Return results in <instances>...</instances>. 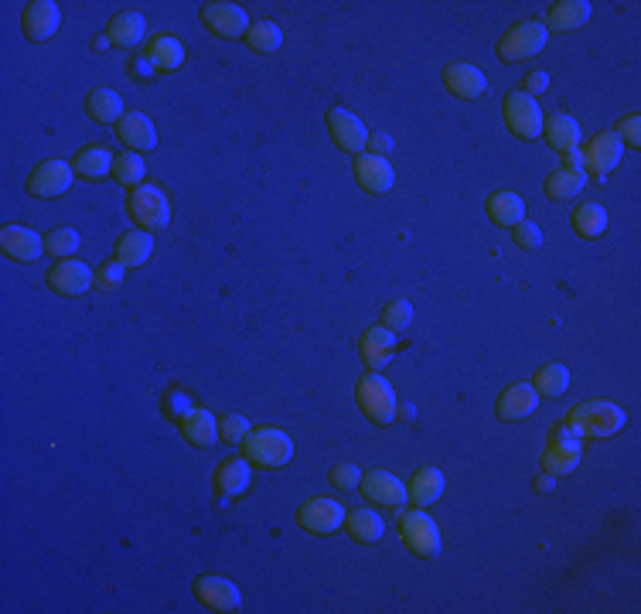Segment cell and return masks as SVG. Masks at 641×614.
<instances>
[{"label": "cell", "mask_w": 641, "mask_h": 614, "mask_svg": "<svg viewBox=\"0 0 641 614\" xmlns=\"http://www.w3.org/2000/svg\"><path fill=\"white\" fill-rule=\"evenodd\" d=\"M628 423L621 406L607 403V400H590V403H580L577 410L570 413L566 427L573 430V437H614L618 430Z\"/></svg>", "instance_id": "obj_1"}, {"label": "cell", "mask_w": 641, "mask_h": 614, "mask_svg": "<svg viewBox=\"0 0 641 614\" xmlns=\"http://www.w3.org/2000/svg\"><path fill=\"white\" fill-rule=\"evenodd\" d=\"M127 212H130L133 226H140L144 232H161V229H168V222H171V202H168V195H164V188H157V185L133 188L127 198Z\"/></svg>", "instance_id": "obj_2"}, {"label": "cell", "mask_w": 641, "mask_h": 614, "mask_svg": "<svg viewBox=\"0 0 641 614\" xmlns=\"http://www.w3.org/2000/svg\"><path fill=\"white\" fill-rule=\"evenodd\" d=\"M243 454L249 464H260V468H283L294 458V441L277 427H260L243 441Z\"/></svg>", "instance_id": "obj_3"}, {"label": "cell", "mask_w": 641, "mask_h": 614, "mask_svg": "<svg viewBox=\"0 0 641 614\" xmlns=\"http://www.w3.org/2000/svg\"><path fill=\"white\" fill-rule=\"evenodd\" d=\"M549 41V28L539 21H519L498 38V58L502 62H526V58H536L546 48Z\"/></svg>", "instance_id": "obj_4"}, {"label": "cell", "mask_w": 641, "mask_h": 614, "mask_svg": "<svg viewBox=\"0 0 641 614\" xmlns=\"http://www.w3.org/2000/svg\"><path fill=\"white\" fill-rule=\"evenodd\" d=\"M355 400H359L362 413L376 423V427H386V423L396 420V393L393 386H389V379H382L379 372H369V376L359 379Z\"/></svg>", "instance_id": "obj_5"}, {"label": "cell", "mask_w": 641, "mask_h": 614, "mask_svg": "<svg viewBox=\"0 0 641 614\" xmlns=\"http://www.w3.org/2000/svg\"><path fill=\"white\" fill-rule=\"evenodd\" d=\"M399 539L416 557H437L440 553V529L437 522L427 516V509H410L399 512Z\"/></svg>", "instance_id": "obj_6"}, {"label": "cell", "mask_w": 641, "mask_h": 614, "mask_svg": "<svg viewBox=\"0 0 641 614\" xmlns=\"http://www.w3.org/2000/svg\"><path fill=\"white\" fill-rule=\"evenodd\" d=\"M502 110H505V127H509L512 137L536 140L539 134H543V123H546L543 106H539V99L522 93V89H515V93L505 96Z\"/></svg>", "instance_id": "obj_7"}, {"label": "cell", "mask_w": 641, "mask_h": 614, "mask_svg": "<svg viewBox=\"0 0 641 614\" xmlns=\"http://www.w3.org/2000/svg\"><path fill=\"white\" fill-rule=\"evenodd\" d=\"M297 526L307 529L311 536H331L335 529L345 526V505L328 499V495H311L297 509Z\"/></svg>", "instance_id": "obj_8"}, {"label": "cell", "mask_w": 641, "mask_h": 614, "mask_svg": "<svg viewBox=\"0 0 641 614\" xmlns=\"http://www.w3.org/2000/svg\"><path fill=\"white\" fill-rule=\"evenodd\" d=\"M580 458H584V444L580 437H573V430L566 427H556L553 437H549L546 451H543V471H549L553 478H563L570 471H577Z\"/></svg>", "instance_id": "obj_9"}, {"label": "cell", "mask_w": 641, "mask_h": 614, "mask_svg": "<svg viewBox=\"0 0 641 614\" xmlns=\"http://www.w3.org/2000/svg\"><path fill=\"white\" fill-rule=\"evenodd\" d=\"M202 21L212 35H219L226 41L246 38V31H249L246 7L229 4V0H208V4H202Z\"/></svg>", "instance_id": "obj_10"}, {"label": "cell", "mask_w": 641, "mask_h": 614, "mask_svg": "<svg viewBox=\"0 0 641 614\" xmlns=\"http://www.w3.org/2000/svg\"><path fill=\"white\" fill-rule=\"evenodd\" d=\"M580 164H584V171H594L597 178H607L614 168L621 164V154H624V144L621 137L614 134V130H604V134H597L590 144H580Z\"/></svg>", "instance_id": "obj_11"}, {"label": "cell", "mask_w": 641, "mask_h": 614, "mask_svg": "<svg viewBox=\"0 0 641 614\" xmlns=\"http://www.w3.org/2000/svg\"><path fill=\"white\" fill-rule=\"evenodd\" d=\"M72 178H76V168L62 157H52V161H41L28 178V192L35 198H58L72 188Z\"/></svg>", "instance_id": "obj_12"}, {"label": "cell", "mask_w": 641, "mask_h": 614, "mask_svg": "<svg viewBox=\"0 0 641 614\" xmlns=\"http://www.w3.org/2000/svg\"><path fill=\"white\" fill-rule=\"evenodd\" d=\"M195 597L205 604V608L219 611V614H232L243 608V591L232 584L229 577L222 574H205L195 580Z\"/></svg>", "instance_id": "obj_13"}, {"label": "cell", "mask_w": 641, "mask_h": 614, "mask_svg": "<svg viewBox=\"0 0 641 614\" xmlns=\"http://www.w3.org/2000/svg\"><path fill=\"white\" fill-rule=\"evenodd\" d=\"M328 130H331V140L338 144V151L345 154H362L365 144H369L365 123L352 110H345V106H331L328 110Z\"/></svg>", "instance_id": "obj_14"}, {"label": "cell", "mask_w": 641, "mask_h": 614, "mask_svg": "<svg viewBox=\"0 0 641 614\" xmlns=\"http://www.w3.org/2000/svg\"><path fill=\"white\" fill-rule=\"evenodd\" d=\"M48 287L55 290V294H62V297H79V294H86L89 287H96V270H89L82 260H58V267L48 270Z\"/></svg>", "instance_id": "obj_15"}, {"label": "cell", "mask_w": 641, "mask_h": 614, "mask_svg": "<svg viewBox=\"0 0 641 614\" xmlns=\"http://www.w3.org/2000/svg\"><path fill=\"white\" fill-rule=\"evenodd\" d=\"M0 250H4L7 260L35 263L38 256L45 253V236H38V232L28 226H4V232H0Z\"/></svg>", "instance_id": "obj_16"}, {"label": "cell", "mask_w": 641, "mask_h": 614, "mask_svg": "<svg viewBox=\"0 0 641 614\" xmlns=\"http://www.w3.org/2000/svg\"><path fill=\"white\" fill-rule=\"evenodd\" d=\"M58 24H62V11L55 0H31L21 14V28L31 41H48L55 38Z\"/></svg>", "instance_id": "obj_17"}, {"label": "cell", "mask_w": 641, "mask_h": 614, "mask_svg": "<svg viewBox=\"0 0 641 614\" xmlns=\"http://www.w3.org/2000/svg\"><path fill=\"white\" fill-rule=\"evenodd\" d=\"M584 185H587V171H584V164H580V154H570L563 168H556L546 178V198L566 202V198H577L584 192Z\"/></svg>", "instance_id": "obj_18"}, {"label": "cell", "mask_w": 641, "mask_h": 614, "mask_svg": "<svg viewBox=\"0 0 641 614\" xmlns=\"http://www.w3.org/2000/svg\"><path fill=\"white\" fill-rule=\"evenodd\" d=\"M543 134H546V144L553 147V151H560L563 157L577 154L580 144H584V130H580V123L573 120L570 113H553V116H546Z\"/></svg>", "instance_id": "obj_19"}, {"label": "cell", "mask_w": 641, "mask_h": 614, "mask_svg": "<svg viewBox=\"0 0 641 614\" xmlns=\"http://www.w3.org/2000/svg\"><path fill=\"white\" fill-rule=\"evenodd\" d=\"M362 495L369 502H376V505L396 509V505L406 502V485L393 475V471H365V475H362Z\"/></svg>", "instance_id": "obj_20"}, {"label": "cell", "mask_w": 641, "mask_h": 614, "mask_svg": "<svg viewBox=\"0 0 641 614\" xmlns=\"http://www.w3.org/2000/svg\"><path fill=\"white\" fill-rule=\"evenodd\" d=\"M116 134H120V140L130 147L133 154H144V151H154L157 147V127L147 113H137V110L123 113V120L116 123Z\"/></svg>", "instance_id": "obj_21"}, {"label": "cell", "mask_w": 641, "mask_h": 614, "mask_svg": "<svg viewBox=\"0 0 641 614\" xmlns=\"http://www.w3.org/2000/svg\"><path fill=\"white\" fill-rule=\"evenodd\" d=\"M355 178L365 192L372 195H386L389 188L396 185V171L386 157H376V154H359L355 157Z\"/></svg>", "instance_id": "obj_22"}, {"label": "cell", "mask_w": 641, "mask_h": 614, "mask_svg": "<svg viewBox=\"0 0 641 614\" xmlns=\"http://www.w3.org/2000/svg\"><path fill=\"white\" fill-rule=\"evenodd\" d=\"M253 481V471H249V461L246 458H226L215 468L212 475V488L219 499H239V495L249 488Z\"/></svg>", "instance_id": "obj_23"}, {"label": "cell", "mask_w": 641, "mask_h": 614, "mask_svg": "<svg viewBox=\"0 0 641 614\" xmlns=\"http://www.w3.org/2000/svg\"><path fill=\"white\" fill-rule=\"evenodd\" d=\"M444 82L447 89L457 96V99H481L488 93V79L485 72L478 69V65L471 62H454L444 69Z\"/></svg>", "instance_id": "obj_24"}, {"label": "cell", "mask_w": 641, "mask_h": 614, "mask_svg": "<svg viewBox=\"0 0 641 614\" xmlns=\"http://www.w3.org/2000/svg\"><path fill=\"white\" fill-rule=\"evenodd\" d=\"M536 406H539V393L532 389V383H512L509 389H505L502 396H498V420H526L536 413Z\"/></svg>", "instance_id": "obj_25"}, {"label": "cell", "mask_w": 641, "mask_h": 614, "mask_svg": "<svg viewBox=\"0 0 641 614\" xmlns=\"http://www.w3.org/2000/svg\"><path fill=\"white\" fill-rule=\"evenodd\" d=\"M444 471L434 468V464H427V468H420L416 475L410 478V485H406V502H413L416 509H430L434 502H440V495H444Z\"/></svg>", "instance_id": "obj_26"}, {"label": "cell", "mask_w": 641, "mask_h": 614, "mask_svg": "<svg viewBox=\"0 0 641 614\" xmlns=\"http://www.w3.org/2000/svg\"><path fill=\"white\" fill-rule=\"evenodd\" d=\"M113 253H116L113 260L120 263V267H127V270L144 267V263L151 260V253H154V232H144V229L123 232Z\"/></svg>", "instance_id": "obj_27"}, {"label": "cell", "mask_w": 641, "mask_h": 614, "mask_svg": "<svg viewBox=\"0 0 641 614\" xmlns=\"http://www.w3.org/2000/svg\"><path fill=\"white\" fill-rule=\"evenodd\" d=\"M359 352H362L365 365H369L372 372H379L382 365H389V359H393V352H396V331H389L382 325L369 328L359 342Z\"/></svg>", "instance_id": "obj_28"}, {"label": "cell", "mask_w": 641, "mask_h": 614, "mask_svg": "<svg viewBox=\"0 0 641 614\" xmlns=\"http://www.w3.org/2000/svg\"><path fill=\"white\" fill-rule=\"evenodd\" d=\"M178 427L191 447H212L219 441V420H215L208 410H198V406H191L185 417L178 420Z\"/></svg>", "instance_id": "obj_29"}, {"label": "cell", "mask_w": 641, "mask_h": 614, "mask_svg": "<svg viewBox=\"0 0 641 614\" xmlns=\"http://www.w3.org/2000/svg\"><path fill=\"white\" fill-rule=\"evenodd\" d=\"M144 35H147V21L140 11H123L106 24V38H110V45L116 48H137L140 41H144Z\"/></svg>", "instance_id": "obj_30"}, {"label": "cell", "mask_w": 641, "mask_h": 614, "mask_svg": "<svg viewBox=\"0 0 641 614\" xmlns=\"http://www.w3.org/2000/svg\"><path fill=\"white\" fill-rule=\"evenodd\" d=\"M147 62L154 65V72H174L185 62V45L174 35H157L147 41Z\"/></svg>", "instance_id": "obj_31"}, {"label": "cell", "mask_w": 641, "mask_h": 614, "mask_svg": "<svg viewBox=\"0 0 641 614\" xmlns=\"http://www.w3.org/2000/svg\"><path fill=\"white\" fill-rule=\"evenodd\" d=\"M86 113H89V120L103 123V127H106V123H120L123 120V99H120L116 89L99 86L86 99Z\"/></svg>", "instance_id": "obj_32"}, {"label": "cell", "mask_w": 641, "mask_h": 614, "mask_svg": "<svg viewBox=\"0 0 641 614\" xmlns=\"http://www.w3.org/2000/svg\"><path fill=\"white\" fill-rule=\"evenodd\" d=\"M488 219L495 222V226H502V229H512V226H519L522 219H526V202H522L515 192H495L488 198Z\"/></svg>", "instance_id": "obj_33"}, {"label": "cell", "mask_w": 641, "mask_h": 614, "mask_svg": "<svg viewBox=\"0 0 641 614\" xmlns=\"http://www.w3.org/2000/svg\"><path fill=\"white\" fill-rule=\"evenodd\" d=\"M590 21V4L587 0H556L549 7V21L546 28L553 31H577Z\"/></svg>", "instance_id": "obj_34"}, {"label": "cell", "mask_w": 641, "mask_h": 614, "mask_svg": "<svg viewBox=\"0 0 641 614\" xmlns=\"http://www.w3.org/2000/svg\"><path fill=\"white\" fill-rule=\"evenodd\" d=\"M345 526L348 533H352V539H359V543H379L382 533H386V522L379 519L376 509H348Z\"/></svg>", "instance_id": "obj_35"}, {"label": "cell", "mask_w": 641, "mask_h": 614, "mask_svg": "<svg viewBox=\"0 0 641 614\" xmlns=\"http://www.w3.org/2000/svg\"><path fill=\"white\" fill-rule=\"evenodd\" d=\"M573 232L584 239H601L607 232V209L601 202H580L573 209Z\"/></svg>", "instance_id": "obj_36"}, {"label": "cell", "mask_w": 641, "mask_h": 614, "mask_svg": "<svg viewBox=\"0 0 641 614\" xmlns=\"http://www.w3.org/2000/svg\"><path fill=\"white\" fill-rule=\"evenodd\" d=\"M113 157L106 147H86V151L76 154V161H72V168H76L79 178L86 181H103L106 174H113Z\"/></svg>", "instance_id": "obj_37"}, {"label": "cell", "mask_w": 641, "mask_h": 614, "mask_svg": "<svg viewBox=\"0 0 641 614\" xmlns=\"http://www.w3.org/2000/svg\"><path fill=\"white\" fill-rule=\"evenodd\" d=\"M532 389H536L539 396L556 400V396H563L566 389H570V369H566L563 362H546L543 369L536 372V379H532Z\"/></svg>", "instance_id": "obj_38"}, {"label": "cell", "mask_w": 641, "mask_h": 614, "mask_svg": "<svg viewBox=\"0 0 641 614\" xmlns=\"http://www.w3.org/2000/svg\"><path fill=\"white\" fill-rule=\"evenodd\" d=\"M113 178L120 181L123 188H140V185H144V178H147L144 157L133 154V151L116 154V157H113Z\"/></svg>", "instance_id": "obj_39"}, {"label": "cell", "mask_w": 641, "mask_h": 614, "mask_svg": "<svg viewBox=\"0 0 641 614\" xmlns=\"http://www.w3.org/2000/svg\"><path fill=\"white\" fill-rule=\"evenodd\" d=\"M246 45L253 48V52H260V55L277 52V48L283 45V31H280V24H273V21H256V24H249V31H246Z\"/></svg>", "instance_id": "obj_40"}, {"label": "cell", "mask_w": 641, "mask_h": 614, "mask_svg": "<svg viewBox=\"0 0 641 614\" xmlns=\"http://www.w3.org/2000/svg\"><path fill=\"white\" fill-rule=\"evenodd\" d=\"M79 246H82V236L69 226H58L45 236V253L58 256V260H72V256L79 253Z\"/></svg>", "instance_id": "obj_41"}, {"label": "cell", "mask_w": 641, "mask_h": 614, "mask_svg": "<svg viewBox=\"0 0 641 614\" xmlns=\"http://www.w3.org/2000/svg\"><path fill=\"white\" fill-rule=\"evenodd\" d=\"M410 321H413V304L410 301H393V304L382 307V328L403 331V328H410Z\"/></svg>", "instance_id": "obj_42"}, {"label": "cell", "mask_w": 641, "mask_h": 614, "mask_svg": "<svg viewBox=\"0 0 641 614\" xmlns=\"http://www.w3.org/2000/svg\"><path fill=\"white\" fill-rule=\"evenodd\" d=\"M249 434H253V427H249V420L239 417V413H226V417L219 420V437H222V441L243 444Z\"/></svg>", "instance_id": "obj_43"}, {"label": "cell", "mask_w": 641, "mask_h": 614, "mask_svg": "<svg viewBox=\"0 0 641 614\" xmlns=\"http://www.w3.org/2000/svg\"><path fill=\"white\" fill-rule=\"evenodd\" d=\"M512 239L519 250H539V246H543V229H539L536 222L522 219L519 226H512Z\"/></svg>", "instance_id": "obj_44"}, {"label": "cell", "mask_w": 641, "mask_h": 614, "mask_svg": "<svg viewBox=\"0 0 641 614\" xmlns=\"http://www.w3.org/2000/svg\"><path fill=\"white\" fill-rule=\"evenodd\" d=\"M614 134L621 137V144L628 147V151H638V147H641V116L638 113H628L621 120V127L614 130Z\"/></svg>", "instance_id": "obj_45"}, {"label": "cell", "mask_w": 641, "mask_h": 614, "mask_svg": "<svg viewBox=\"0 0 641 614\" xmlns=\"http://www.w3.org/2000/svg\"><path fill=\"white\" fill-rule=\"evenodd\" d=\"M164 417H171V420H181L185 413L191 410V400L185 396V389H171V393H164Z\"/></svg>", "instance_id": "obj_46"}, {"label": "cell", "mask_w": 641, "mask_h": 614, "mask_svg": "<svg viewBox=\"0 0 641 614\" xmlns=\"http://www.w3.org/2000/svg\"><path fill=\"white\" fill-rule=\"evenodd\" d=\"M123 270L127 267H120V263H103V267L96 270V290H116L123 284Z\"/></svg>", "instance_id": "obj_47"}, {"label": "cell", "mask_w": 641, "mask_h": 614, "mask_svg": "<svg viewBox=\"0 0 641 614\" xmlns=\"http://www.w3.org/2000/svg\"><path fill=\"white\" fill-rule=\"evenodd\" d=\"M331 485H335V488L362 485V471L355 468V464H338V468H331Z\"/></svg>", "instance_id": "obj_48"}, {"label": "cell", "mask_w": 641, "mask_h": 614, "mask_svg": "<svg viewBox=\"0 0 641 614\" xmlns=\"http://www.w3.org/2000/svg\"><path fill=\"white\" fill-rule=\"evenodd\" d=\"M546 89H549V76H546V72H529V76H526V96L536 99V96H543Z\"/></svg>", "instance_id": "obj_49"}, {"label": "cell", "mask_w": 641, "mask_h": 614, "mask_svg": "<svg viewBox=\"0 0 641 614\" xmlns=\"http://www.w3.org/2000/svg\"><path fill=\"white\" fill-rule=\"evenodd\" d=\"M365 147H369V154L386 157L389 151H393V137H389V134H372L369 144H365Z\"/></svg>", "instance_id": "obj_50"}, {"label": "cell", "mask_w": 641, "mask_h": 614, "mask_svg": "<svg viewBox=\"0 0 641 614\" xmlns=\"http://www.w3.org/2000/svg\"><path fill=\"white\" fill-rule=\"evenodd\" d=\"M553 475H549V471H539L536 475V481H532V488H536V492H549V488H553Z\"/></svg>", "instance_id": "obj_51"}, {"label": "cell", "mask_w": 641, "mask_h": 614, "mask_svg": "<svg viewBox=\"0 0 641 614\" xmlns=\"http://www.w3.org/2000/svg\"><path fill=\"white\" fill-rule=\"evenodd\" d=\"M154 72V65L147 62V55L144 58H137V65H133V76H140V79H147Z\"/></svg>", "instance_id": "obj_52"}]
</instances>
